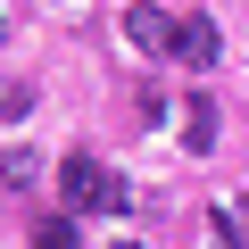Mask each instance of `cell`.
Here are the masks:
<instances>
[{
  "label": "cell",
  "instance_id": "obj_9",
  "mask_svg": "<svg viewBox=\"0 0 249 249\" xmlns=\"http://www.w3.org/2000/svg\"><path fill=\"white\" fill-rule=\"evenodd\" d=\"M0 42H9V9H0Z\"/></svg>",
  "mask_w": 249,
  "mask_h": 249
},
{
  "label": "cell",
  "instance_id": "obj_2",
  "mask_svg": "<svg viewBox=\"0 0 249 249\" xmlns=\"http://www.w3.org/2000/svg\"><path fill=\"white\" fill-rule=\"evenodd\" d=\"M175 17L166 9H150V0H133V9H124V42H133V50H150V58H175Z\"/></svg>",
  "mask_w": 249,
  "mask_h": 249
},
{
  "label": "cell",
  "instance_id": "obj_7",
  "mask_svg": "<svg viewBox=\"0 0 249 249\" xmlns=\"http://www.w3.org/2000/svg\"><path fill=\"white\" fill-rule=\"evenodd\" d=\"M25 108H34V91H25V83H0V116H9V124H17Z\"/></svg>",
  "mask_w": 249,
  "mask_h": 249
},
{
  "label": "cell",
  "instance_id": "obj_4",
  "mask_svg": "<svg viewBox=\"0 0 249 249\" xmlns=\"http://www.w3.org/2000/svg\"><path fill=\"white\" fill-rule=\"evenodd\" d=\"M183 150H191V158L216 150V100H183Z\"/></svg>",
  "mask_w": 249,
  "mask_h": 249
},
{
  "label": "cell",
  "instance_id": "obj_3",
  "mask_svg": "<svg viewBox=\"0 0 249 249\" xmlns=\"http://www.w3.org/2000/svg\"><path fill=\"white\" fill-rule=\"evenodd\" d=\"M216 17H183V34H175V67H191V75H208L216 67Z\"/></svg>",
  "mask_w": 249,
  "mask_h": 249
},
{
  "label": "cell",
  "instance_id": "obj_5",
  "mask_svg": "<svg viewBox=\"0 0 249 249\" xmlns=\"http://www.w3.org/2000/svg\"><path fill=\"white\" fill-rule=\"evenodd\" d=\"M0 183H9V191H34V183H42V158H34L25 142H17L9 158H0Z\"/></svg>",
  "mask_w": 249,
  "mask_h": 249
},
{
  "label": "cell",
  "instance_id": "obj_1",
  "mask_svg": "<svg viewBox=\"0 0 249 249\" xmlns=\"http://www.w3.org/2000/svg\"><path fill=\"white\" fill-rule=\"evenodd\" d=\"M58 191H67V208H100V216H124V208H133V191H124L100 158H83V150L58 166Z\"/></svg>",
  "mask_w": 249,
  "mask_h": 249
},
{
  "label": "cell",
  "instance_id": "obj_8",
  "mask_svg": "<svg viewBox=\"0 0 249 249\" xmlns=\"http://www.w3.org/2000/svg\"><path fill=\"white\" fill-rule=\"evenodd\" d=\"M216 232H232V241L249 249V199H241V208H224V216H216Z\"/></svg>",
  "mask_w": 249,
  "mask_h": 249
},
{
  "label": "cell",
  "instance_id": "obj_6",
  "mask_svg": "<svg viewBox=\"0 0 249 249\" xmlns=\"http://www.w3.org/2000/svg\"><path fill=\"white\" fill-rule=\"evenodd\" d=\"M34 249H75V224H67V216H50V224L34 232Z\"/></svg>",
  "mask_w": 249,
  "mask_h": 249
},
{
  "label": "cell",
  "instance_id": "obj_10",
  "mask_svg": "<svg viewBox=\"0 0 249 249\" xmlns=\"http://www.w3.org/2000/svg\"><path fill=\"white\" fill-rule=\"evenodd\" d=\"M108 249H142V241H108Z\"/></svg>",
  "mask_w": 249,
  "mask_h": 249
}]
</instances>
